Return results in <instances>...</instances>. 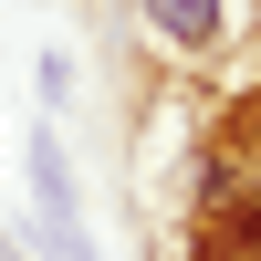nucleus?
<instances>
[{"instance_id": "1", "label": "nucleus", "mask_w": 261, "mask_h": 261, "mask_svg": "<svg viewBox=\"0 0 261 261\" xmlns=\"http://www.w3.org/2000/svg\"><path fill=\"white\" fill-rule=\"evenodd\" d=\"M32 188H42V251H53V261H94V251H84L73 178H63V146H53V136H32Z\"/></svg>"}, {"instance_id": "2", "label": "nucleus", "mask_w": 261, "mask_h": 261, "mask_svg": "<svg viewBox=\"0 0 261 261\" xmlns=\"http://www.w3.org/2000/svg\"><path fill=\"white\" fill-rule=\"evenodd\" d=\"M146 11H157V32H167V42H188V53L220 32V0H146Z\"/></svg>"}, {"instance_id": "3", "label": "nucleus", "mask_w": 261, "mask_h": 261, "mask_svg": "<svg viewBox=\"0 0 261 261\" xmlns=\"http://www.w3.org/2000/svg\"><path fill=\"white\" fill-rule=\"evenodd\" d=\"M230 157H241V167H261V94L230 115Z\"/></svg>"}, {"instance_id": "4", "label": "nucleus", "mask_w": 261, "mask_h": 261, "mask_svg": "<svg viewBox=\"0 0 261 261\" xmlns=\"http://www.w3.org/2000/svg\"><path fill=\"white\" fill-rule=\"evenodd\" d=\"M220 230H230V251H261V199H241V209H230Z\"/></svg>"}]
</instances>
